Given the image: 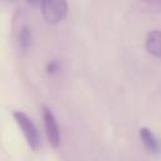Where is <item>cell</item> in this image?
I'll return each mask as SVG.
<instances>
[{
    "label": "cell",
    "mask_w": 161,
    "mask_h": 161,
    "mask_svg": "<svg viewBox=\"0 0 161 161\" xmlns=\"http://www.w3.org/2000/svg\"><path fill=\"white\" fill-rule=\"evenodd\" d=\"M138 136L143 143V146L147 148L148 152L153 153V155H157L158 151H160V146H158V141L157 138L155 137V135L151 132L150 128L147 127H141L138 130Z\"/></svg>",
    "instance_id": "obj_4"
},
{
    "label": "cell",
    "mask_w": 161,
    "mask_h": 161,
    "mask_svg": "<svg viewBox=\"0 0 161 161\" xmlns=\"http://www.w3.org/2000/svg\"><path fill=\"white\" fill-rule=\"evenodd\" d=\"M160 40H161V34L158 30H151L147 33L146 39H145V48L146 50L156 57L160 58L161 55V45H160Z\"/></svg>",
    "instance_id": "obj_5"
},
{
    "label": "cell",
    "mask_w": 161,
    "mask_h": 161,
    "mask_svg": "<svg viewBox=\"0 0 161 161\" xmlns=\"http://www.w3.org/2000/svg\"><path fill=\"white\" fill-rule=\"evenodd\" d=\"M31 29L29 25H23L19 31V47L23 50H26L31 45Z\"/></svg>",
    "instance_id": "obj_6"
},
{
    "label": "cell",
    "mask_w": 161,
    "mask_h": 161,
    "mask_svg": "<svg viewBox=\"0 0 161 161\" xmlns=\"http://www.w3.org/2000/svg\"><path fill=\"white\" fill-rule=\"evenodd\" d=\"M57 68H58V64H57V62H54V60H53V62H50V63L48 64V72H49V73H50V72H52V73H53V72H55V70H57Z\"/></svg>",
    "instance_id": "obj_7"
},
{
    "label": "cell",
    "mask_w": 161,
    "mask_h": 161,
    "mask_svg": "<svg viewBox=\"0 0 161 161\" xmlns=\"http://www.w3.org/2000/svg\"><path fill=\"white\" fill-rule=\"evenodd\" d=\"M13 117H14L15 122L18 123V126L20 127V130H21V132H23L29 147L31 150H34V151L39 150L42 137H40L39 130L35 126V123L33 122V119L23 111L13 112Z\"/></svg>",
    "instance_id": "obj_1"
},
{
    "label": "cell",
    "mask_w": 161,
    "mask_h": 161,
    "mask_svg": "<svg viewBox=\"0 0 161 161\" xmlns=\"http://www.w3.org/2000/svg\"><path fill=\"white\" fill-rule=\"evenodd\" d=\"M42 111H43V119H44V127H45L48 141H49L50 146L57 148L60 143V131H59L57 118H55L54 113L52 112V109L48 106L43 104Z\"/></svg>",
    "instance_id": "obj_3"
},
{
    "label": "cell",
    "mask_w": 161,
    "mask_h": 161,
    "mask_svg": "<svg viewBox=\"0 0 161 161\" xmlns=\"http://www.w3.org/2000/svg\"><path fill=\"white\" fill-rule=\"evenodd\" d=\"M42 14L47 23L58 24L68 11V4L64 0H45L40 3Z\"/></svg>",
    "instance_id": "obj_2"
}]
</instances>
